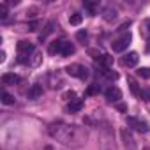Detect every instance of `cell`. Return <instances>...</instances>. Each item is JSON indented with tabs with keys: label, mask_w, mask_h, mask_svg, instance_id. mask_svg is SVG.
Here are the masks:
<instances>
[{
	"label": "cell",
	"mask_w": 150,
	"mask_h": 150,
	"mask_svg": "<svg viewBox=\"0 0 150 150\" xmlns=\"http://www.w3.org/2000/svg\"><path fill=\"white\" fill-rule=\"evenodd\" d=\"M48 134L60 141L62 145L67 146H81L87 143V131L78 127V125H71L64 122H55L48 127Z\"/></svg>",
	"instance_id": "obj_1"
},
{
	"label": "cell",
	"mask_w": 150,
	"mask_h": 150,
	"mask_svg": "<svg viewBox=\"0 0 150 150\" xmlns=\"http://www.w3.org/2000/svg\"><path fill=\"white\" fill-rule=\"evenodd\" d=\"M16 50H18V57H20L18 62H21V64L30 62V55L35 51V48H34V44L30 41H20L16 44Z\"/></svg>",
	"instance_id": "obj_2"
},
{
	"label": "cell",
	"mask_w": 150,
	"mask_h": 150,
	"mask_svg": "<svg viewBox=\"0 0 150 150\" xmlns=\"http://www.w3.org/2000/svg\"><path fill=\"white\" fill-rule=\"evenodd\" d=\"M65 72L69 74V76L72 78H80V80H87L90 76V72H88V67L81 65V64H69L65 67Z\"/></svg>",
	"instance_id": "obj_3"
},
{
	"label": "cell",
	"mask_w": 150,
	"mask_h": 150,
	"mask_svg": "<svg viewBox=\"0 0 150 150\" xmlns=\"http://www.w3.org/2000/svg\"><path fill=\"white\" fill-rule=\"evenodd\" d=\"M120 138H122V143L127 150H136L138 148V143H136L129 127H120Z\"/></svg>",
	"instance_id": "obj_4"
},
{
	"label": "cell",
	"mask_w": 150,
	"mask_h": 150,
	"mask_svg": "<svg viewBox=\"0 0 150 150\" xmlns=\"http://www.w3.org/2000/svg\"><path fill=\"white\" fill-rule=\"evenodd\" d=\"M127 127L129 129H134L138 132H148V124L141 118H136V117H127Z\"/></svg>",
	"instance_id": "obj_5"
},
{
	"label": "cell",
	"mask_w": 150,
	"mask_h": 150,
	"mask_svg": "<svg viewBox=\"0 0 150 150\" xmlns=\"http://www.w3.org/2000/svg\"><path fill=\"white\" fill-rule=\"evenodd\" d=\"M62 85H64V78L60 71H51L48 74V87L51 90H57V88H62Z\"/></svg>",
	"instance_id": "obj_6"
},
{
	"label": "cell",
	"mask_w": 150,
	"mask_h": 150,
	"mask_svg": "<svg viewBox=\"0 0 150 150\" xmlns=\"http://www.w3.org/2000/svg\"><path fill=\"white\" fill-rule=\"evenodd\" d=\"M129 44H131V34L127 32V34H124L122 37H118L117 41H113V42H111V50H113V51H117V53H122Z\"/></svg>",
	"instance_id": "obj_7"
},
{
	"label": "cell",
	"mask_w": 150,
	"mask_h": 150,
	"mask_svg": "<svg viewBox=\"0 0 150 150\" xmlns=\"http://www.w3.org/2000/svg\"><path fill=\"white\" fill-rule=\"evenodd\" d=\"M138 60H139V55H138L136 51H131V53H127V55L120 60V64L125 65V67H136V65H138Z\"/></svg>",
	"instance_id": "obj_8"
},
{
	"label": "cell",
	"mask_w": 150,
	"mask_h": 150,
	"mask_svg": "<svg viewBox=\"0 0 150 150\" xmlns=\"http://www.w3.org/2000/svg\"><path fill=\"white\" fill-rule=\"evenodd\" d=\"M104 96H106V99H108L110 103H118V101L122 99V90H120L118 87H110V88L104 92Z\"/></svg>",
	"instance_id": "obj_9"
},
{
	"label": "cell",
	"mask_w": 150,
	"mask_h": 150,
	"mask_svg": "<svg viewBox=\"0 0 150 150\" xmlns=\"http://www.w3.org/2000/svg\"><path fill=\"white\" fill-rule=\"evenodd\" d=\"M117 18H118V11H117L115 7L108 6V7H104V9H103V20H104V21L111 23V21H115Z\"/></svg>",
	"instance_id": "obj_10"
},
{
	"label": "cell",
	"mask_w": 150,
	"mask_h": 150,
	"mask_svg": "<svg viewBox=\"0 0 150 150\" xmlns=\"http://www.w3.org/2000/svg\"><path fill=\"white\" fill-rule=\"evenodd\" d=\"M72 53H74V44L69 42V41H65V39H62V44H60V55H62V57H71Z\"/></svg>",
	"instance_id": "obj_11"
},
{
	"label": "cell",
	"mask_w": 150,
	"mask_h": 150,
	"mask_svg": "<svg viewBox=\"0 0 150 150\" xmlns=\"http://www.w3.org/2000/svg\"><path fill=\"white\" fill-rule=\"evenodd\" d=\"M139 34L145 41H150V18H145L139 27Z\"/></svg>",
	"instance_id": "obj_12"
},
{
	"label": "cell",
	"mask_w": 150,
	"mask_h": 150,
	"mask_svg": "<svg viewBox=\"0 0 150 150\" xmlns=\"http://www.w3.org/2000/svg\"><path fill=\"white\" fill-rule=\"evenodd\" d=\"M83 99H74V101H71L69 104H67V111L69 113H78L81 108H83Z\"/></svg>",
	"instance_id": "obj_13"
},
{
	"label": "cell",
	"mask_w": 150,
	"mask_h": 150,
	"mask_svg": "<svg viewBox=\"0 0 150 150\" xmlns=\"http://www.w3.org/2000/svg\"><path fill=\"white\" fill-rule=\"evenodd\" d=\"M20 81V78L16 76L14 72H6V74H2V83L4 85H16Z\"/></svg>",
	"instance_id": "obj_14"
},
{
	"label": "cell",
	"mask_w": 150,
	"mask_h": 150,
	"mask_svg": "<svg viewBox=\"0 0 150 150\" xmlns=\"http://www.w3.org/2000/svg\"><path fill=\"white\" fill-rule=\"evenodd\" d=\"M42 96V87L41 85H32V88L28 90V99H39Z\"/></svg>",
	"instance_id": "obj_15"
},
{
	"label": "cell",
	"mask_w": 150,
	"mask_h": 150,
	"mask_svg": "<svg viewBox=\"0 0 150 150\" xmlns=\"http://www.w3.org/2000/svg\"><path fill=\"white\" fill-rule=\"evenodd\" d=\"M99 69H101V74L103 76H106L108 80H117L118 78V74L117 72H113L110 67H104V65H99Z\"/></svg>",
	"instance_id": "obj_16"
},
{
	"label": "cell",
	"mask_w": 150,
	"mask_h": 150,
	"mask_svg": "<svg viewBox=\"0 0 150 150\" xmlns=\"http://www.w3.org/2000/svg\"><path fill=\"white\" fill-rule=\"evenodd\" d=\"M127 83H129V88H131V94L132 96H139L141 94L139 92V87H138V83H136V80L132 76H127Z\"/></svg>",
	"instance_id": "obj_17"
},
{
	"label": "cell",
	"mask_w": 150,
	"mask_h": 150,
	"mask_svg": "<svg viewBox=\"0 0 150 150\" xmlns=\"http://www.w3.org/2000/svg\"><path fill=\"white\" fill-rule=\"evenodd\" d=\"M41 60H42V53H41L39 50H35V51L32 53V57H30V65H32V67H37V65L41 64Z\"/></svg>",
	"instance_id": "obj_18"
},
{
	"label": "cell",
	"mask_w": 150,
	"mask_h": 150,
	"mask_svg": "<svg viewBox=\"0 0 150 150\" xmlns=\"http://www.w3.org/2000/svg\"><path fill=\"white\" fill-rule=\"evenodd\" d=\"M53 27H55V21H48V23H46V27H44V32H41L39 39H41V41H42V39H46V37L53 32Z\"/></svg>",
	"instance_id": "obj_19"
},
{
	"label": "cell",
	"mask_w": 150,
	"mask_h": 150,
	"mask_svg": "<svg viewBox=\"0 0 150 150\" xmlns=\"http://www.w3.org/2000/svg\"><path fill=\"white\" fill-rule=\"evenodd\" d=\"M81 21H83V16H81V14H78V13L71 14V18H69V23H71V25H74V27H78Z\"/></svg>",
	"instance_id": "obj_20"
},
{
	"label": "cell",
	"mask_w": 150,
	"mask_h": 150,
	"mask_svg": "<svg viewBox=\"0 0 150 150\" xmlns=\"http://www.w3.org/2000/svg\"><path fill=\"white\" fill-rule=\"evenodd\" d=\"M60 44H62V39H58V41H53V42L50 44V53H51V55H55V53H60Z\"/></svg>",
	"instance_id": "obj_21"
},
{
	"label": "cell",
	"mask_w": 150,
	"mask_h": 150,
	"mask_svg": "<svg viewBox=\"0 0 150 150\" xmlns=\"http://www.w3.org/2000/svg\"><path fill=\"white\" fill-rule=\"evenodd\" d=\"M62 99H64V101H67V103H71V101L76 99V92H74V90H67V92H64Z\"/></svg>",
	"instance_id": "obj_22"
},
{
	"label": "cell",
	"mask_w": 150,
	"mask_h": 150,
	"mask_svg": "<svg viewBox=\"0 0 150 150\" xmlns=\"http://www.w3.org/2000/svg\"><path fill=\"white\" fill-rule=\"evenodd\" d=\"M2 103L4 104H14V97L9 92H2Z\"/></svg>",
	"instance_id": "obj_23"
},
{
	"label": "cell",
	"mask_w": 150,
	"mask_h": 150,
	"mask_svg": "<svg viewBox=\"0 0 150 150\" xmlns=\"http://www.w3.org/2000/svg\"><path fill=\"white\" fill-rule=\"evenodd\" d=\"M138 76L148 80V78H150V69H148V67H139V69H138Z\"/></svg>",
	"instance_id": "obj_24"
},
{
	"label": "cell",
	"mask_w": 150,
	"mask_h": 150,
	"mask_svg": "<svg viewBox=\"0 0 150 150\" xmlns=\"http://www.w3.org/2000/svg\"><path fill=\"white\" fill-rule=\"evenodd\" d=\"M76 39H78L81 44H85V42H87V39H88V34H87V30H80V32L76 34Z\"/></svg>",
	"instance_id": "obj_25"
},
{
	"label": "cell",
	"mask_w": 150,
	"mask_h": 150,
	"mask_svg": "<svg viewBox=\"0 0 150 150\" xmlns=\"http://www.w3.org/2000/svg\"><path fill=\"white\" fill-rule=\"evenodd\" d=\"M7 18V4H0V20H6Z\"/></svg>",
	"instance_id": "obj_26"
},
{
	"label": "cell",
	"mask_w": 150,
	"mask_h": 150,
	"mask_svg": "<svg viewBox=\"0 0 150 150\" xmlns=\"http://www.w3.org/2000/svg\"><path fill=\"white\" fill-rule=\"evenodd\" d=\"M97 92H99V85H90L88 90H87L88 96H94V94H97Z\"/></svg>",
	"instance_id": "obj_27"
},
{
	"label": "cell",
	"mask_w": 150,
	"mask_h": 150,
	"mask_svg": "<svg viewBox=\"0 0 150 150\" xmlns=\"http://www.w3.org/2000/svg\"><path fill=\"white\" fill-rule=\"evenodd\" d=\"M141 99L143 101H150V88H145V90H141Z\"/></svg>",
	"instance_id": "obj_28"
},
{
	"label": "cell",
	"mask_w": 150,
	"mask_h": 150,
	"mask_svg": "<svg viewBox=\"0 0 150 150\" xmlns=\"http://www.w3.org/2000/svg\"><path fill=\"white\" fill-rule=\"evenodd\" d=\"M83 6L90 11V14H96V4H92V2H85Z\"/></svg>",
	"instance_id": "obj_29"
},
{
	"label": "cell",
	"mask_w": 150,
	"mask_h": 150,
	"mask_svg": "<svg viewBox=\"0 0 150 150\" xmlns=\"http://www.w3.org/2000/svg\"><path fill=\"white\" fill-rule=\"evenodd\" d=\"M129 25H131V21H125V23H122V25H120V27H118L117 30H125V28H127Z\"/></svg>",
	"instance_id": "obj_30"
},
{
	"label": "cell",
	"mask_w": 150,
	"mask_h": 150,
	"mask_svg": "<svg viewBox=\"0 0 150 150\" xmlns=\"http://www.w3.org/2000/svg\"><path fill=\"white\" fill-rule=\"evenodd\" d=\"M118 110H120V111H124V113H125V111H127V106H125V104H118Z\"/></svg>",
	"instance_id": "obj_31"
},
{
	"label": "cell",
	"mask_w": 150,
	"mask_h": 150,
	"mask_svg": "<svg viewBox=\"0 0 150 150\" xmlns=\"http://www.w3.org/2000/svg\"><path fill=\"white\" fill-rule=\"evenodd\" d=\"M4 60H6V51L0 53V62H4Z\"/></svg>",
	"instance_id": "obj_32"
},
{
	"label": "cell",
	"mask_w": 150,
	"mask_h": 150,
	"mask_svg": "<svg viewBox=\"0 0 150 150\" xmlns=\"http://www.w3.org/2000/svg\"><path fill=\"white\" fill-rule=\"evenodd\" d=\"M44 150H53V146H51V145H46V146H44Z\"/></svg>",
	"instance_id": "obj_33"
},
{
	"label": "cell",
	"mask_w": 150,
	"mask_h": 150,
	"mask_svg": "<svg viewBox=\"0 0 150 150\" xmlns=\"http://www.w3.org/2000/svg\"><path fill=\"white\" fill-rule=\"evenodd\" d=\"M143 150H150V146H145V148H143Z\"/></svg>",
	"instance_id": "obj_34"
}]
</instances>
